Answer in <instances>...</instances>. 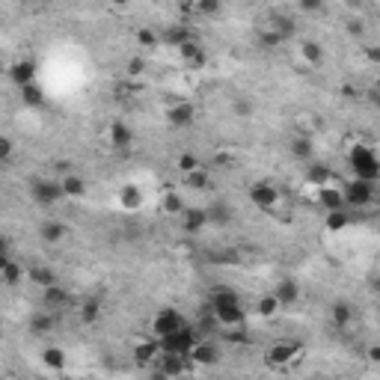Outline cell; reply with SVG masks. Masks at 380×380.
<instances>
[{
    "instance_id": "c3c4849f",
    "label": "cell",
    "mask_w": 380,
    "mask_h": 380,
    "mask_svg": "<svg viewBox=\"0 0 380 380\" xmlns=\"http://www.w3.org/2000/svg\"><path fill=\"white\" fill-rule=\"evenodd\" d=\"M300 9H303V12H315V9H321V3H318V0H303Z\"/></svg>"
},
{
    "instance_id": "9c48e42d",
    "label": "cell",
    "mask_w": 380,
    "mask_h": 380,
    "mask_svg": "<svg viewBox=\"0 0 380 380\" xmlns=\"http://www.w3.org/2000/svg\"><path fill=\"white\" fill-rule=\"evenodd\" d=\"M30 196L36 199L39 205H57L63 196V187H59V178H33L30 182Z\"/></svg>"
},
{
    "instance_id": "7bdbcfd3",
    "label": "cell",
    "mask_w": 380,
    "mask_h": 380,
    "mask_svg": "<svg viewBox=\"0 0 380 380\" xmlns=\"http://www.w3.org/2000/svg\"><path fill=\"white\" fill-rule=\"evenodd\" d=\"M15 155V143L6 134H0V164H9Z\"/></svg>"
},
{
    "instance_id": "bcb514c9",
    "label": "cell",
    "mask_w": 380,
    "mask_h": 380,
    "mask_svg": "<svg viewBox=\"0 0 380 380\" xmlns=\"http://www.w3.org/2000/svg\"><path fill=\"white\" fill-rule=\"evenodd\" d=\"M232 110H235V113L238 116H249V113H253V102H249V98H235V104H232Z\"/></svg>"
},
{
    "instance_id": "ac0fdd59",
    "label": "cell",
    "mask_w": 380,
    "mask_h": 380,
    "mask_svg": "<svg viewBox=\"0 0 380 380\" xmlns=\"http://www.w3.org/2000/svg\"><path fill=\"white\" fill-rule=\"evenodd\" d=\"M107 140L113 149H131L134 146V131L131 125H125L122 119H113V122L107 125Z\"/></svg>"
},
{
    "instance_id": "681fc988",
    "label": "cell",
    "mask_w": 380,
    "mask_h": 380,
    "mask_svg": "<svg viewBox=\"0 0 380 380\" xmlns=\"http://www.w3.org/2000/svg\"><path fill=\"white\" fill-rule=\"evenodd\" d=\"M363 21H351V24H348V33H354V36H359V33H363Z\"/></svg>"
},
{
    "instance_id": "816d5d0a",
    "label": "cell",
    "mask_w": 380,
    "mask_h": 380,
    "mask_svg": "<svg viewBox=\"0 0 380 380\" xmlns=\"http://www.w3.org/2000/svg\"><path fill=\"white\" fill-rule=\"evenodd\" d=\"M368 359H372V363H377V359H380V351H377V345H372V348H368Z\"/></svg>"
},
{
    "instance_id": "ee69618b",
    "label": "cell",
    "mask_w": 380,
    "mask_h": 380,
    "mask_svg": "<svg viewBox=\"0 0 380 380\" xmlns=\"http://www.w3.org/2000/svg\"><path fill=\"white\" fill-rule=\"evenodd\" d=\"M137 42L143 45V48H155L158 45V33H155L152 27H140L137 30Z\"/></svg>"
},
{
    "instance_id": "603a6c76",
    "label": "cell",
    "mask_w": 380,
    "mask_h": 380,
    "mask_svg": "<svg viewBox=\"0 0 380 380\" xmlns=\"http://www.w3.org/2000/svg\"><path fill=\"white\" fill-rule=\"evenodd\" d=\"M54 327H57V318L48 309H39V312L30 315V333L33 336H48V333H54Z\"/></svg>"
},
{
    "instance_id": "2e32d148",
    "label": "cell",
    "mask_w": 380,
    "mask_h": 380,
    "mask_svg": "<svg viewBox=\"0 0 380 380\" xmlns=\"http://www.w3.org/2000/svg\"><path fill=\"white\" fill-rule=\"evenodd\" d=\"M116 202H119V208H122V211L134 214V211H140V208H143L146 193H143V190H140L137 184H122V187H119V193H116Z\"/></svg>"
},
{
    "instance_id": "b9f144b4",
    "label": "cell",
    "mask_w": 380,
    "mask_h": 380,
    "mask_svg": "<svg viewBox=\"0 0 380 380\" xmlns=\"http://www.w3.org/2000/svg\"><path fill=\"white\" fill-rule=\"evenodd\" d=\"M175 167H178V173L182 175H187V173H193V169H199L202 164H199V158L196 155H190V152H184V155H178V161H175Z\"/></svg>"
},
{
    "instance_id": "60d3db41",
    "label": "cell",
    "mask_w": 380,
    "mask_h": 380,
    "mask_svg": "<svg viewBox=\"0 0 380 380\" xmlns=\"http://www.w3.org/2000/svg\"><path fill=\"white\" fill-rule=\"evenodd\" d=\"M258 45H262L265 51H274V48L283 45V39H279V33H274L271 27H265L262 33H258Z\"/></svg>"
},
{
    "instance_id": "9a60e30c",
    "label": "cell",
    "mask_w": 380,
    "mask_h": 380,
    "mask_svg": "<svg viewBox=\"0 0 380 380\" xmlns=\"http://www.w3.org/2000/svg\"><path fill=\"white\" fill-rule=\"evenodd\" d=\"M42 303H45L48 312H59V309L72 306V294H68V288H63L59 283H54V285L42 288Z\"/></svg>"
},
{
    "instance_id": "8992f818",
    "label": "cell",
    "mask_w": 380,
    "mask_h": 380,
    "mask_svg": "<svg viewBox=\"0 0 380 380\" xmlns=\"http://www.w3.org/2000/svg\"><path fill=\"white\" fill-rule=\"evenodd\" d=\"M249 202H253L258 211L271 214L279 208V202H283V190H279L274 182H253L249 184Z\"/></svg>"
},
{
    "instance_id": "cb8c5ba5",
    "label": "cell",
    "mask_w": 380,
    "mask_h": 380,
    "mask_svg": "<svg viewBox=\"0 0 380 380\" xmlns=\"http://www.w3.org/2000/svg\"><path fill=\"white\" fill-rule=\"evenodd\" d=\"M351 321H354V306L345 303V300H336V303L330 306V324L336 330H345Z\"/></svg>"
},
{
    "instance_id": "83f0119b",
    "label": "cell",
    "mask_w": 380,
    "mask_h": 380,
    "mask_svg": "<svg viewBox=\"0 0 380 380\" xmlns=\"http://www.w3.org/2000/svg\"><path fill=\"white\" fill-rule=\"evenodd\" d=\"M59 187H63L66 199H81L86 193V182L77 173H66L63 178H59Z\"/></svg>"
},
{
    "instance_id": "4dcf8cb0",
    "label": "cell",
    "mask_w": 380,
    "mask_h": 380,
    "mask_svg": "<svg viewBox=\"0 0 380 380\" xmlns=\"http://www.w3.org/2000/svg\"><path fill=\"white\" fill-rule=\"evenodd\" d=\"M77 318H81L84 324H95L98 318H102V303H98L95 297H89V300H84L81 306H77Z\"/></svg>"
},
{
    "instance_id": "d590c367",
    "label": "cell",
    "mask_w": 380,
    "mask_h": 380,
    "mask_svg": "<svg viewBox=\"0 0 380 380\" xmlns=\"http://www.w3.org/2000/svg\"><path fill=\"white\" fill-rule=\"evenodd\" d=\"M208 223H217V226H226L232 223V208H229L226 202H214L211 208H208Z\"/></svg>"
},
{
    "instance_id": "4fadbf2b",
    "label": "cell",
    "mask_w": 380,
    "mask_h": 380,
    "mask_svg": "<svg viewBox=\"0 0 380 380\" xmlns=\"http://www.w3.org/2000/svg\"><path fill=\"white\" fill-rule=\"evenodd\" d=\"M167 122L173 128H178V131H182V128H190L196 122V107L190 102H173L167 107Z\"/></svg>"
},
{
    "instance_id": "ffe728a7",
    "label": "cell",
    "mask_w": 380,
    "mask_h": 380,
    "mask_svg": "<svg viewBox=\"0 0 380 380\" xmlns=\"http://www.w3.org/2000/svg\"><path fill=\"white\" fill-rule=\"evenodd\" d=\"M178 54H182V59H184V66H187V72H199L205 63H208V57H205V51H202V45L196 42H187L184 48H178Z\"/></svg>"
},
{
    "instance_id": "484cf974",
    "label": "cell",
    "mask_w": 380,
    "mask_h": 380,
    "mask_svg": "<svg viewBox=\"0 0 380 380\" xmlns=\"http://www.w3.org/2000/svg\"><path fill=\"white\" fill-rule=\"evenodd\" d=\"M42 365L51 368V372H63L68 365V357L59 345H48V348H42Z\"/></svg>"
},
{
    "instance_id": "f6af8a7d",
    "label": "cell",
    "mask_w": 380,
    "mask_h": 380,
    "mask_svg": "<svg viewBox=\"0 0 380 380\" xmlns=\"http://www.w3.org/2000/svg\"><path fill=\"white\" fill-rule=\"evenodd\" d=\"M193 12H199V15H217L220 12V3H217V0H202V3H193Z\"/></svg>"
},
{
    "instance_id": "f907efd6",
    "label": "cell",
    "mask_w": 380,
    "mask_h": 380,
    "mask_svg": "<svg viewBox=\"0 0 380 380\" xmlns=\"http://www.w3.org/2000/svg\"><path fill=\"white\" fill-rule=\"evenodd\" d=\"M9 262H12V256H9V253H0V274H3V267H6Z\"/></svg>"
},
{
    "instance_id": "e0dca14e",
    "label": "cell",
    "mask_w": 380,
    "mask_h": 380,
    "mask_svg": "<svg viewBox=\"0 0 380 380\" xmlns=\"http://www.w3.org/2000/svg\"><path fill=\"white\" fill-rule=\"evenodd\" d=\"M131 357H134L137 365H152V363H158V357H161V345H158V339H152V336L140 339V342L134 345Z\"/></svg>"
},
{
    "instance_id": "11a10c76",
    "label": "cell",
    "mask_w": 380,
    "mask_h": 380,
    "mask_svg": "<svg viewBox=\"0 0 380 380\" xmlns=\"http://www.w3.org/2000/svg\"><path fill=\"white\" fill-rule=\"evenodd\" d=\"M312 380H321V377H312Z\"/></svg>"
},
{
    "instance_id": "ba28073f",
    "label": "cell",
    "mask_w": 380,
    "mask_h": 380,
    "mask_svg": "<svg viewBox=\"0 0 380 380\" xmlns=\"http://www.w3.org/2000/svg\"><path fill=\"white\" fill-rule=\"evenodd\" d=\"M187 359L193 368H214V365H220V359H223V351H220L211 339H199L193 345V351L187 354Z\"/></svg>"
},
{
    "instance_id": "f35d334b",
    "label": "cell",
    "mask_w": 380,
    "mask_h": 380,
    "mask_svg": "<svg viewBox=\"0 0 380 380\" xmlns=\"http://www.w3.org/2000/svg\"><path fill=\"white\" fill-rule=\"evenodd\" d=\"M315 128H318L315 113H300V116H297V134H300V137H312Z\"/></svg>"
},
{
    "instance_id": "5bb4252c",
    "label": "cell",
    "mask_w": 380,
    "mask_h": 380,
    "mask_svg": "<svg viewBox=\"0 0 380 380\" xmlns=\"http://www.w3.org/2000/svg\"><path fill=\"white\" fill-rule=\"evenodd\" d=\"M315 196H318V205L324 208V214H327V211H342V208H345V202H342V182H333V184H327V187H318Z\"/></svg>"
},
{
    "instance_id": "74e56055",
    "label": "cell",
    "mask_w": 380,
    "mask_h": 380,
    "mask_svg": "<svg viewBox=\"0 0 380 380\" xmlns=\"http://www.w3.org/2000/svg\"><path fill=\"white\" fill-rule=\"evenodd\" d=\"M256 312L262 315V318H276L279 312H283V309H279V303H276L274 294H265V297L256 300Z\"/></svg>"
},
{
    "instance_id": "f546056e",
    "label": "cell",
    "mask_w": 380,
    "mask_h": 380,
    "mask_svg": "<svg viewBox=\"0 0 380 380\" xmlns=\"http://www.w3.org/2000/svg\"><path fill=\"white\" fill-rule=\"evenodd\" d=\"M21 102L27 104V107H42L48 98H45V89H42V84H27V86H21Z\"/></svg>"
},
{
    "instance_id": "277c9868",
    "label": "cell",
    "mask_w": 380,
    "mask_h": 380,
    "mask_svg": "<svg viewBox=\"0 0 380 380\" xmlns=\"http://www.w3.org/2000/svg\"><path fill=\"white\" fill-rule=\"evenodd\" d=\"M377 196V184L374 182H359V178H351V182H342V202L345 208H357L363 211L374 202Z\"/></svg>"
},
{
    "instance_id": "7402d4cb",
    "label": "cell",
    "mask_w": 380,
    "mask_h": 380,
    "mask_svg": "<svg viewBox=\"0 0 380 380\" xmlns=\"http://www.w3.org/2000/svg\"><path fill=\"white\" fill-rule=\"evenodd\" d=\"M205 226H208L205 208H184V211H182V229H184V232L196 235V232H202Z\"/></svg>"
},
{
    "instance_id": "52a82bcc",
    "label": "cell",
    "mask_w": 380,
    "mask_h": 380,
    "mask_svg": "<svg viewBox=\"0 0 380 380\" xmlns=\"http://www.w3.org/2000/svg\"><path fill=\"white\" fill-rule=\"evenodd\" d=\"M182 327H187V318L178 312V309L164 306V309H158L155 318H152V339L173 336V333H178Z\"/></svg>"
},
{
    "instance_id": "7dc6e473",
    "label": "cell",
    "mask_w": 380,
    "mask_h": 380,
    "mask_svg": "<svg viewBox=\"0 0 380 380\" xmlns=\"http://www.w3.org/2000/svg\"><path fill=\"white\" fill-rule=\"evenodd\" d=\"M143 68H146V63H143V59H140V57H134L131 63H128V75H140V72H143Z\"/></svg>"
},
{
    "instance_id": "7c38bea8",
    "label": "cell",
    "mask_w": 380,
    "mask_h": 380,
    "mask_svg": "<svg viewBox=\"0 0 380 380\" xmlns=\"http://www.w3.org/2000/svg\"><path fill=\"white\" fill-rule=\"evenodd\" d=\"M6 75H9V81H12L18 89L27 86V84H36V63L30 57H21V59H15V63H9L6 66Z\"/></svg>"
},
{
    "instance_id": "3957f363",
    "label": "cell",
    "mask_w": 380,
    "mask_h": 380,
    "mask_svg": "<svg viewBox=\"0 0 380 380\" xmlns=\"http://www.w3.org/2000/svg\"><path fill=\"white\" fill-rule=\"evenodd\" d=\"M300 359H303V345L292 342V339L274 342V345L265 351V365L271 368V372H288V368H294Z\"/></svg>"
},
{
    "instance_id": "e575fe53",
    "label": "cell",
    "mask_w": 380,
    "mask_h": 380,
    "mask_svg": "<svg viewBox=\"0 0 380 380\" xmlns=\"http://www.w3.org/2000/svg\"><path fill=\"white\" fill-rule=\"evenodd\" d=\"M182 178H184V187H190V190H205L208 184H211V175H208L205 167H199V169H193V173H187Z\"/></svg>"
},
{
    "instance_id": "f5cc1de1",
    "label": "cell",
    "mask_w": 380,
    "mask_h": 380,
    "mask_svg": "<svg viewBox=\"0 0 380 380\" xmlns=\"http://www.w3.org/2000/svg\"><path fill=\"white\" fill-rule=\"evenodd\" d=\"M182 380H196V377H193V374H187V377H182Z\"/></svg>"
},
{
    "instance_id": "ab89813d",
    "label": "cell",
    "mask_w": 380,
    "mask_h": 380,
    "mask_svg": "<svg viewBox=\"0 0 380 380\" xmlns=\"http://www.w3.org/2000/svg\"><path fill=\"white\" fill-rule=\"evenodd\" d=\"M220 339L223 342H238V345H247L249 342V333H247V327H229L220 333Z\"/></svg>"
},
{
    "instance_id": "44dd1931",
    "label": "cell",
    "mask_w": 380,
    "mask_h": 380,
    "mask_svg": "<svg viewBox=\"0 0 380 380\" xmlns=\"http://www.w3.org/2000/svg\"><path fill=\"white\" fill-rule=\"evenodd\" d=\"M333 182H339V178H336V173H333V169H330L327 164H312V167H309V173H306V184L312 187V190L327 187V184H333Z\"/></svg>"
},
{
    "instance_id": "d6986e66",
    "label": "cell",
    "mask_w": 380,
    "mask_h": 380,
    "mask_svg": "<svg viewBox=\"0 0 380 380\" xmlns=\"http://www.w3.org/2000/svg\"><path fill=\"white\" fill-rule=\"evenodd\" d=\"M274 297H276V303H279V309H292L297 300H300V285L294 283V279H283L274 292H271Z\"/></svg>"
},
{
    "instance_id": "f1b7e54d",
    "label": "cell",
    "mask_w": 380,
    "mask_h": 380,
    "mask_svg": "<svg viewBox=\"0 0 380 380\" xmlns=\"http://www.w3.org/2000/svg\"><path fill=\"white\" fill-rule=\"evenodd\" d=\"M27 279H30L33 285H39V288H48V285L57 283V274H54L48 265H30V267H27Z\"/></svg>"
},
{
    "instance_id": "836d02e7",
    "label": "cell",
    "mask_w": 380,
    "mask_h": 380,
    "mask_svg": "<svg viewBox=\"0 0 380 380\" xmlns=\"http://www.w3.org/2000/svg\"><path fill=\"white\" fill-rule=\"evenodd\" d=\"M161 208L167 214H178L182 217V211H184V199H182V193H178V190H167V193L161 196Z\"/></svg>"
},
{
    "instance_id": "5b68a950",
    "label": "cell",
    "mask_w": 380,
    "mask_h": 380,
    "mask_svg": "<svg viewBox=\"0 0 380 380\" xmlns=\"http://www.w3.org/2000/svg\"><path fill=\"white\" fill-rule=\"evenodd\" d=\"M199 342V333H196V327H182L178 333L173 336H164V339H158V345H161V354H175V357H187L190 351H193V345Z\"/></svg>"
},
{
    "instance_id": "d4e9b609",
    "label": "cell",
    "mask_w": 380,
    "mask_h": 380,
    "mask_svg": "<svg viewBox=\"0 0 380 380\" xmlns=\"http://www.w3.org/2000/svg\"><path fill=\"white\" fill-rule=\"evenodd\" d=\"M288 152H292V158L294 161H303V164H309L312 161V155H315V143H312V137H294L292 143H288Z\"/></svg>"
},
{
    "instance_id": "8fae6325",
    "label": "cell",
    "mask_w": 380,
    "mask_h": 380,
    "mask_svg": "<svg viewBox=\"0 0 380 380\" xmlns=\"http://www.w3.org/2000/svg\"><path fill=\"white\" fill-rule=\"evenodd\" d=\"M193 39H196V36H193V27L184 24V21L167 24L161 33H158V42H164L167 48H175V51H178V48H184L187 42H193Z\"/></svg>"
},
{
    "instance_id": "7a4b0ae2",
    "label": "cell",
    "mask_w": 380,
    "mask_h": 380,
    "mask_svg": "<svg viewBox=\"0 0 380 380\" xmlns=\"http://www.w3.org/2000/svg\"><path fill=\"white\" fill-rule=\"evenodd\" d=\"M348 167H351L354 178H359V182H374L380 178V158L374 152V146L368 143H354L351 149H348Z\"/></svg>"
},
{
    "instance_id": "8d00e7d4",
    "label": "cell",
    "mask_w": 380,
    "mask_h": 380,
    "mask_svg": "<svg viewBox=\"0 0 380 380\" xmlns=\"http://www.w3.org/2000/svg\"><path fill=\"white\" fill-rule=\"evenodd\" d=\"M24 276H27V271L21 267V262H9L3 267V274H0V283H3V285H18Z\"/></svg>"
},
{
    "instance_id": "db71d44e",
    "label": "cell",
    "mask_w": 380,
    "mask_h": 380,
    "mask_svg": "<svg viewBox=\"0 0 380 380\" xmlns=\"http://www.w3.org/2000/svg\"><path fill=\"white\" fill-rule=\"evenodd\" d=\"M0 72H6V68H3V63H0Z\"/></svg>"
},
{
    "instance_id": "6da1fadb",
    "label": "cell",
    "mask_w": 380,
    "mask_h": 380,
    "mask_svg": "<svg viewBox=\"0 0 380 380\" xmlns=\"http://www.w3.org/2000/svg\"><path fill=\"white\" fill-rule=\"evenodd\" d=\"M208 312L217 321L220 330H229V327H244L247 321V312H244V303L232 288H217L211 292V300H208Z\"/></svg>"
},
{
    "instance_id": "d6a6232c",
    "label": "cell",
    "mask_w": 380,
    "mask_h": 380,
    "mask_svg": "<svg viewBox=\"0 0 380 380\" xmlns=\"http://www.w3.org/2000/svg\"><path fill=\"white\" fill-rule=\"evenodd\" d=\"M348 223H351V214H348V208H342V211H327V214H324L327 232H342V229H348Z\"/></svg>"
},
{
    "instance_id": "1f68e13d",
    "label": "cell",
    "mask_w": 380,
    "mask_h": 380,
    "mask_svg": "<svg viewBox=\"0 0 380 380\" xmlns=\"http://www.w3.org/2000/svg\"><path fill=\"white\" fill-rule=\"evenodd\" d=\"M66 235H68L66 223H57V220H48V223H42V238H45V244H63Z\"/></svg>"
},
{
    "instance_id": "30bf717a",
    "label": "cell",
    "mask_w": 380,
    "mask_h": 380,
    "mask_svg": "<svg viewBox=\"0 0 380 380\" xmlns=\"http://www.w3.org/2000/svg\"><path fill=\"white\" fill-rule=\"evenodd\" d=\"M158 372H161L167 380H182L193 372L187 357H175V354H161L158 357Z\"/></svg>"
},
{
    "instance_id": "4316f807",
    "label": "cell",
    "mask_w": 380,
    "mask_h": 380,
    "mask_svg": "<svg viewBox=\"0 0 380 380\" xmlns=\"http://www.w3.org/2000/svg\"><path fill=\"white\" fill-rule=\"evenodd\" d=\"M300 59L309 66V68H318L324 63V48L321 42H315V39H306L303 45H300Z\"/></svg>"
}]
</instances>
